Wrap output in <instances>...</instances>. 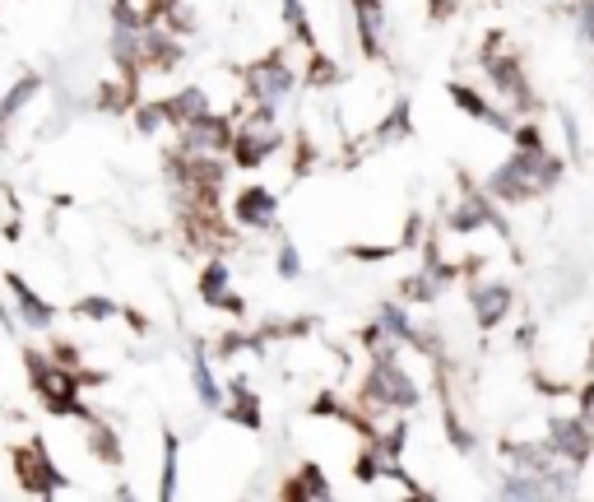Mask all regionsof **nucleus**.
<instances>
[{"label":"nucleus","mask_w":594,"mask_h":502,"mask_svg":"<svg viewBox=\"0 0 594 502\" xmlns=\"http://www.w3.org/2000/svg\"><path fill=\"white\" fill-rule=\"evenodd\" d=\"M5 288H10V312H14V326H24V331H52L56 326V303L43 298L37 288L19 275V270H5Z\"/></svg>","instance_id":"obj_4"},{"label":"nucleus","mask_w":594,"mask_h":502,"mask_svg":"<svg viewBox=\"0 0 594 502\" xmlns=\"http://www.w3.org/2000/svg\"><path fill=\"white\" fill-rule=\"evenodd\" d=\"M469 303H473V321H479L483 331H498V326L511 317V307H516V294H511L506 284H473Z\"/></svg>","instance_id":"obj_7"},{"label":"nucleus","mask_w":594,"mask_h":502,"mask_svg":"<svg viewBox=\"0 0 594 502\" xmlns=\"http://www.w3.org/2000/svg\"><path fill=\"white\" fill-rule=\"evenodd\" d=\"M201 298H205L209 307H219V312H228V317H242V298L232 294V270H228L224 256H214V261L201 270Z\"/></svg>","instance_id":"obj_8"},{"label":"nucleus","mask_w":594,"mask_h":502,"mask_svg":"<svg viewBox=\"0 0 594 502\" xmlns=\"http://www.w3.org/2000/svg\"><path fill=\"white\" fill-rule=\"evenodd\" d=\"M242 93H247V107H261V112H279L293 93H297V70L284 61V56H270V61H255L242 75Z\"/></svg>","instance_id":"obj_2"},{"label":"nucleus","mask_w":594,"mask_h":502,"mask_svg":"<svg viewBox=\"0 0 594 502\" xmlns=\"http://www.w3.org/2000/svg\"><path fill=\"white\" fill-rule=\"evenodd\" d=\"M358 37H363L367 56L386 52V10H381V0H358Z\"/></svg>","instance_id":"obj_12"},{"label":"nucleus","mask_w":594,"mask_h":502,"mask_svg":"<svg viewBox=\"0 0 594 502\" xmlns=\"http://www.w3.org/2000/svg\"><path fill=\"white\" fill-rule=\"evenodd\" d=\"M363 404H367L372 414H381V410H413V404H419V381L409 377L400 354L372 358V373L363 381Z\"/></svg>","instance_id":"obj_1"},{"label":"nucleus","mask_w":594,"mask_h":502,"mask_svg":"<svg viewBox=\"0 0 594 502\" xmlns=\"http://www.w3.org/2000/svg\"><path fill=\"white\" fill-rule=\"evenodd\" d=\"M10 460H14V479H19V489H24V493H33V498H56V493L66 489V484H61V470H56V460H52V452H47V442L28 437L24 447L10 452Z\"/></svg>","instance_id":"obj_3"},{"label":"nucleus","mask_w":594,"mask_h":502,"mask_svg":"<svg viewBox=\"0 0 594 502\" xmlns=\"http://www.w3.org/2000/svg\"><path fill=\"white\" fill-rule=\"evenodd\" d=\"M284 493H288V498H330V493H334V484L325 479V470H321V466H302V470H297V479H293V484H288Z\"/></svg>","instance_id":"obj_16"},{"label":"nucleus","mask_w":594,"mask_h":502,"mask_svg":"<svg viewBox=\"0 0 594 502\" xmlns=\"http://www.w3.org/2000/svg\"><path fill=\"white\" fill-rule=\"evenodd\" d=\"M191 386H195V400H201L205 410H224L228 391L219 386V377H214V363L205 358V350H195V358H191Z\"/></svg>","instance_id":"obj_11"},{"label":"nucleus","mask_w":594,"mask_h":502,"mask_svg":"<svg viewBox=\"0 0 594 502\" xmlns=\"http://www.w3.org/2000/svg\"><path fill=\"white\" fill-rule=\"evenodd\" d=\"M450 99L460 103V112H469L473 122H483V126H492V130H506V135H511V126H516V122L506 117V112H498L479 89H469V84H450Z\"/></svg>","instance_id":"obj_10"},{"label":"nucleus","mask_w":594,"mask_h":502,"mask_svg":"<svg viewBox=\"0 0 594 502\" xmlns=\"http://www.w3.org/2000/svg\"><path fill=\"white\" fill-rule=\"evenodd\" d=\"M274 270H279V279H302V256H297V247L293 242H284L279 251H274Z\"/></svg>","instance_id":"obj_18"},{"label":"nucleus","mask_w":594,"mask_h":502,"mask_svg":"<svg viewBox=\"0 0 594 502\" xmlns=\"http://www.w3.org/2000/svg\"><path fill=\"white\" fill-rule=\"evenodd\" d=\"M75 317H79V321L103 326V321H112V317H122V307H116L112 298H103V294H89V298H79V303H75Z\"/></svg>","instance_id":"obj_17"},{"label":"nucleus","mask_w":594,"mask_h":502,"mask_svg":"<svg viewBox=\"0 0 594 502\" xmlns=\"http://www.w3.org/2000/svg\"><path fill=\"white\" fill-rule=\"evenodd\" d=\"M43 89H47V80H43V75H37V70H24V75H19V80L5 89V99H0V140H5V135H10V126H14L19 112L33 107V99H37V93H43Z\"/></svg>","instance_id":"obj_9"},{"label":"nucleus","mask_w":594,"mask_h":502,"mask_svg":"<svg viewBox=\"0 0 594 502\" xmlns=\"http://www.w3.org/2000/svg\"><path fill=\"white\" fill-rule=\"evenodd\" d=\"M130 107H135V112H130V122H135V130H140L145 140H153V135L172 130V117H168L163 99H158V103H130Z\"/></svg>","instance_id":"obj_14"},{"label":"nucleus","mask_w":594,"mask_h":502,"mask_svg":"<svg viewBox=\"0 0 594 502\" xmlns=\"http://www.w3.org/2000/svg\"><path fill=\"white\" fill-rule=\"evenodd\" d=\"M176 475H182V442L168 433L163 437V479H158V498H176V493H182Z\"/></svg>","instance_id":"obj_15"},{"label":"nucleus","mask_w":594,"mask_h":502,"mask_svg":"<svg viewBox=\"0 0 594 502\" xmlns=\"http://www.w3.org/2000/svg\"><path fill=\"white\" fill-rule=\"evenodd\" d=\"M163 107H168V117H172V130H176V126H186V122H195V117H205V112H214L209 93H205L201 84H191V89H182V93H172V99H163Z\"/></svg>","instance_id":"obj_13"},{"label":"nucleus","mask_w":594,"mask_h":502,"mask_svg":"<svg viewBox=\"0 0 594 502\" xmlns=\"http://www.w3.org/2000/svg\"><path fill=\"white\" fill-rule=\"evenodd\" d=\"M232 219L251 228V233H265V228H274V219H279V196H274L270 186L261 182H251L237 191V201H232Z\"/></svg>","instance_id":"obj_6"},{"label":"nucleus","mask_w":594,"mask_h":502,"mask_svg":"<svg viewBox=\"0 0 594 502\" xmlns=\"http://www.w3.org/2000/svg\"><path fill=\"white\" fill-rule=\"evenodd\" d=\"M544 447L562 460V466H585L590 452H594V433L585 429V419L581 414H567V419H552L548 423V437H544Z\"/></svg>","instance_id":"obj_5"},{"label":"nucleus","mask_w":594,"mask_h":502,"mask_svg":"<svg viewBox=\"0 0 594 502\" xmlns=\"http://www.w3.org/2000/svg\"><path fill=\"white\" fill-rule=\"evenodd\" d=\"M590 368H594V350H590Z\"/></svg>","instance_id":"obj_19"}]
</instances>
